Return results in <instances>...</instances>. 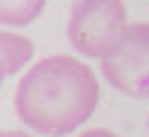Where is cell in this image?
Returning a JSON list of instances; mask_svg holds the SVG:
<instances>
[{
  "instance_id": "cell-4",
  "label": "cell",
  "mask_w": 149,
  "mask_h": 137,
  "mask_svg": "<svg viewBox=\"0 0 149 137\" xmlns=\"http://www.w3.org/2000/svg\"><path fill=\"white\" fill-rule=\"evenodd\" d=\"M33 42L21 33L3 30L0 33V74L3 78H15V74L33 60Z\"/></svg>"
},
{
  "instance_id": "cell-3",
  "label": "cell",
  "mask_w": 149,
  "mask_h": 137,
  "mask_svg": "<svg viewBox=\"0 0 149 137\" xmlns=\"http://www.w3.org/2000/svg\"><path fill=\"white\" fill-rule=\"evenodd\" d=\"M107 83L128 98H149V24H128L102 60Z\"/></svg>"
},
{
  "instance_id": "cell-7",
  "label": "cell",
  "mask_w": 149,
  "mask_h": 137,
  "mask_svg": "<svg viewBox=\"0 0 149 137\" xmlns=\"http://www.w3.org/2000/svg\"><path fill=\"white\" fill-rule=\"evenodd\" d=\"M3 137H33V134H27V131H3Z\"/></svg>"
},
{
  "instance_id": "cell-2",
  "label": "cell",
  "mask_w": 149,
  "mask_h": 137,
  "mask_svg": "<svg viewBox=\"0 0 149 137\" xmlns=\"http://www.w3.org/2000/svg\"><path fill=\"white\" fill-rule=\"evenodd\" d=\"M128 27L122 0H72L69 6V45L84 57L104 60Z\"/></svg>"
},
{
  "instance_id": "cell-6",
  "label": "cell",
  "mask_w": 149,
  "mask_h": 137,
  "mask_svg": "<svg viewBox=\"0 0 149 137\" xmlns=\"http://www.w3.org/2000/svg\"><path fill=\"white\" fill-rule=\"evenodd\" d=\"M78 137H119V134L107 131V128H86V131H81Z\"/></svg>"
},
{
  "instance_id": "cell-1",
  "label": "cell",
  "mask_w": 149,
  "mask_h": 137,
  "mask_svg": "<svg viewBox=\"0 0 149 137\" xmlns=\"http://www.w3.org/2000/svg\"><path fill=\"white\" fill-rule=\"evenodd\" d=\"M98 78L81 60L54 54L21 74L15 86V113L27 128L45 137H66L98 107Z\"/></svg>"
},
{
  "instance_id": "cell-5",
  "label": "cell",
  "mask_w": 149,
  "mask_h": 137,
  "mask_svg": "<svg viewBox=\"0 0 149 137\" xmlns=\"http://www.w3.org/2000/svg\"><path fill=\"white\" fill-rule=\"evenodd\" d=\"M45 9V0H0V21L6 27H27Z\"/></svg>"
}]
</instances>
